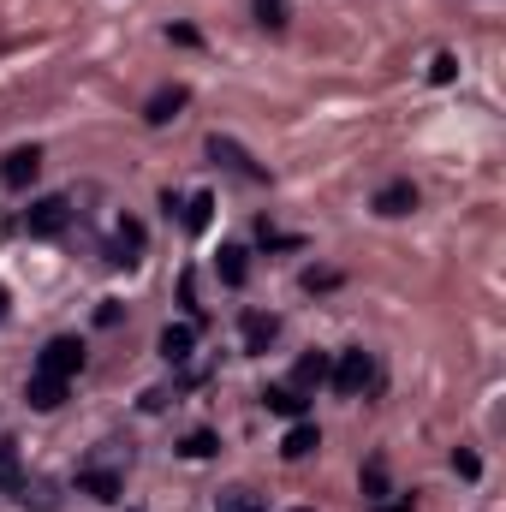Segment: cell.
<instances>
[{
	"instance_id": "obj_20",
	"label": "cell",
	"mask_w": 506,
	"mask_h": 512,
	"mask_svg": "<svg viewBox=\"0 0 506 512\" xmlns=\"http://www.w3.org/2000/svg\"><path fill=\"white\" fill-rule=\"evenodd\" d=\"M256 24L262 30H286V0H256Z\"/></svg>"
},
{
	"instance_id": "obj_1",
	"label": "cell",
	"mask_w": 506,
	"mask_h": 512,
	"mask_svg": "<svg viewBox=\"0 0 506 512\" xmlns=\"http://www.w3.org/2000/svg\"><path fill=\"white\" fill-rule=\"evenodd\" d=\"M84 370V340H72V334H60V340H48L42 352H36V370H30V411H60L66 405V387L72 376Z\"/></svg>"
},
{
	"instance_id": "obj_3",
	"label": "cell",
	"mask_w": 506,
	"mask_h": 512,
	"mask_svg": "<svg viewBox=\"0 0 506 512\" xmlns=\"http://www.w3.org/2000/svg\"><path fill=\"white\" fill-rule=\"evenodd\" d=\"M72 227V203L66 197H36L30 209H24V233L30 239H60Z\"/></svg>"
},
{
	"instance_id": "obj_8",
	"label": "cell",
	"mask_w": 506,
	"mask_h": 512,
	"mask_svg": "<svg viewBox=\"0 0 506 512\" xmlns=\"http://www.w3.org/2000/svg\"><path fill=\"white\" fill-rule=\"evenodd\" d=\"M209 155H215V161H227V167H233V173H245V179H256V185H262V179H268V173H262V167H256L251 155H245V149H239V143H233V137H221V131H215V137H209Z\"/></svg>"
},
{
	"instance_id": "obj_4",
	"label": "cell",
	"mask_w": 506,
	"mask_h": 512,
	"mask_svg": "<svg viewBox=\"0 0 506 512\" xmlns=\"http://www.w3.org/2000/svg\"><path fill=\"white\" fill-rule=\"evenodd\" d=\"M78 489H84V495H96L102 507H114V501L126 495V471H120V465H96V459H90V465H78Z\"/></svg>"
},
{
	"instance_id": "obj_22",
	"label": "cell",
	"mask_w": 506,
	"mask_h": 512,
	"mask_svg": "<svg viewBox=\"0 0 506 512\" xmlns=\"http://www.w3.org/2000/svg\"><path fill=\"white\" fill-rule=\"evenodd\" d=\"M453 72H459V60H453V54H435V66H429V78H435V84H453Z\"/></svg>"
},
{
	"instance_id": "obj_5",
	"label": "cell",
	"mask_w": 506,
	"mask_h": 512,
	"mask_svg": "<svg viewBox=\"0 0 506 512\" xmlns=\"http://www.w3.org/2000/svg\"><path fill=\"white\" fill-rule=\"evenodd\" d=\"M36 173H42V149H36V143L12 149V155L0 161V185H6V191H24V185H30Z\"/></svg>"
},
{
	"instance_id": "obj_6",
	"label": "cell",
	"mask_w": 506,
	"mask_h": 512,
	"mask_svg": "<svg viewBox=\"0 0 506 512\" xmlns=\"http://www.w3.org/2000/svg\"><path fill=\"white\" fill-rule=\"evenodd\" d=\"M155 352H161L167 364H191V352H197V322H167L161 340H155Z\"/></svg>"
},
{
	"instance_id": "obj_11",
	"label": "cell",
	"mask_w": 506,
	"mask_h": 512,
	"mask_svg": "<svg viewBox=\"0 0 506 512\" xmlns=\"http://www.w3.org/2000/svg\"><path fill=\"white\" fill-rule=\"evenodd\" d=\"M239 334H245V352H251V358H262V352L274 346V334H280V322H274V316H262V310H251V316L239 322Z\"/></svg>"
},
{
	"instance_id": "obj_15",
	"label": "cell",
	"mask_w": 506,
	"mask_h": 512,
	"mask_svg": "<svg viewBox=\"0 0 506 512\" xmlns=\"http://www.w3.org/2000/svg\"><path fill=\"white\" fill-rule=\"evenodd\" d=\"M215 512H262V495H256L251 483H233V489L215 495Z\"/></svg>"
},
{
	"instance_id": "obj_10",
	"label": "cell",
	"mask_w": 506,
	"mask_h": 512,
	"mask_svg": "<svg viewBox=\"0 0 506 512\" xmlns=\"http://www.w3.org/2000/svg\"><path fill=\"white\" fill-rule=\"evenodd\" d=\"M137 256H143V227H137V221H120V227H114V245H108V262H114V268H131Z\"/></svg>"
},
{
	"instance_id": "obj_25",
	"label": "cell",
	"mask_w": 506,
	"mask_h": 512,
	"mask_svg": "<svg viewBox=\"0 0 506 512\" xmlns=\"http://www.w3.org/2000/svg\"><path fill=\"white\" fill-rule=\"evenodd\" d=\"M376 512H411V501H376Z\"/></svg>"
},
{
	"instance_id": "obj_18",
	"label": "cell",
	"mask_w": 506,
	"mask_h": 512,
	"mask_svg": "<svg viewBox=\"0 0 506 512\" xmlns=\"http://www.w3.org/2000/svg\"><path fill=\"white\" fill-rule=\"evenodd\" d=\"M245 274H251L245 245H221V280H227V286H245Z\"/></svg>"
},
{
	"instance_id": "obj_13",
	"label": "cell",
	"mask_w": 506,
	"mask_h": 512,
	"mask_svg": "<svg viewBox=\"0 0 506 512\" xmlns=\"http://www.w3.org/2000/svg\"><path fill=\"white\" fill-rule=\"evenodd\" d=\"M328 370H334V364H328L322 352L298 358V370H292V393H310V387H322V382H328Z\"/></svg>"
},
{
	"instance_id": "obj_24",
	"label": "cell",
	"mask_w": 506,
	"mask_h": 512,
	"mask_svg": "<svg viewBox=\"0 0 506 512\" xmlns=\"http://www.w3.org/2000/svg\"><path fill=\"white\" fill-rule=\"evenodd\" d=\"M453 471H459V477H477L483 465H477V453H453Z\"/></svg>"
},
{
	"instance_id": "obj_17",
	"label": "cell",
	"mask_w": 506,
	"mask_h": 512,
	"mask_svg": "<svg viewBox=\"0 0 506 512\" xmlns=\"http://www.w3.org/2000/svg\"><path fill=\"white\" fill-rule=\"evenodd\" d=\"M209 221H215V197L209 191L185 197V233H209Z\"/></svg>"
},
{
	"instance_id": "obj_12",
	"label": "cell",
	"mask_w": 506,
	"mask_h": 512,
	"mask_svg": "<svg viewBox=\"0 0 506 512\" xmlns=\"http://www.w3.org/2000/svg\"><path fill=\"white\" fill-rule=\"evenodd\" d=\"M411 209H417V185L411 179H393V185L376 191V215H411Z\"/></svg>"
},
{
	"instance_id": "obj_16",
	"label": "cell",
	"mask_w": 506,
	"mask_h": 512,
	"mask_svg": "<svg viewBox=\"0 0 506 512\" xmlns=\"http://www.w3.org/2000/svg\"><path fill=\"white\" fill-rule=\"evenodd\" d=\"M262 405L274 411V417H304V393H292V387H262Z\"/></svg>"
},
{
	"instance_id": "obj_9",
	"label": "cell",
	"mask_w": 506,
	"mask_h": 512,
	"mask_svg": "<svg viewBox=\"0 0 506 512\" xmlns=\"http://www.w3.org/2000/svg\"><path fill=\"white\" fill-rule=\"evenodd\" d=\"M322 447V429L310 423V417H298L292 429H286V441H280V459H310Z\"/></svg>"
},
{
	"instance_id": "obj_14",
	"label": "cell",
	"mask_w": 506,
	"mask_h": 512,
	"mask_svg": "<svg viewBox=\"0 0 506 512\" xmlns=\"http://www.w3.org/2000/svg\"><path fill=\"white\" fill-rule=\"evenodd\" d=\"M0 489H6V495H24V459H18V441H0Z\"/></svg>"
},
{
	"instance_id": "obj_26",
	"label": "cell",
	"mask_w": 506,
	"mask_h": 512,
	"mask_svg": "<svg viewBox=\"0 0 506 512\" xmlns=\"http://www.w3.org/2000/svg\"><path fill=\"white\" fill-rule=\"evenodd\" d=\"M0 316H6V292H0Z\"/></svg>"
},
{
	"instance_id": "obj_19",
	"label": "cell",
	"mask_w": 506,
	"mask_h": 512,
	"mask_svg": "<svg viewBox=\"0 0 506 512\" xmlns=\"http://www.w3.org/2000/svg\"><path fill=\"white\" fill-rule=\"evenodd\" d=\"M215 447H221V441H215V435H209V429H191V435H185V441H179V453H185V459H209V453H215Z\"/></svg>"
},
{
	"instance_id": "obj_7",
	"label": "cell",
	"mask_w": 506,
	"mask_h": 512,
	"mask_svg": "<svg viewBox=\"0 0 506 512\" xmlns=\"http://www.w3.org/2000/svg\"><path fill=\"white\" fill-rule=\"evenodd\" d=\"M185 102H191V90H185V84H167V90H155V96L143 102V120H149V126H173Z\"/></svg>"
},
{
	"instance_id": "obj_21",
	"label": "cell",
	"mask_w": 506,
	"mask_h": 512,
	"mask_svg": "<svg viewBox=\"0 0 506 512\" xmlns=\"http://www.w3.org/2000/svg\"><path fill=\"white\" fill-rule=\"evenodd\" d=\"M364 495H370V501H381V495H387V465H381V459H370V465H364Z\"/></svg>"
},
{
	"instance_id": "obj_2",
	"label": "cell",
	"mask_w": 506,
	"mask_h": 512,
	"mask_svg": "<svg viewBox=\"0 0 506 512\" xmlns=\"http://www.w3.org/2000/svg\"><path fill=\"white\" fill-rule=\"evenodd\" d=\"M328 382H334V393H340V399H358V393H370V387H376V358H370L364 346H346V352L334 358Z\"/></svg>"
},
{
	"instance_id": "obj_23",
	"label": "cell",
	"mask_w": 506,
	"mask_h": 512,
	"mask_svg": "<svg viewBox=\"0 0 506 512\" xmlns=\"http://www.w3.org/2000/svg\"><path fill=\"white\" fill-rule=\"evenodd\" d=\"M328 286H340V274H328V268H310L304 274V292H328Z\"/></svg>"
}]
</instances>
